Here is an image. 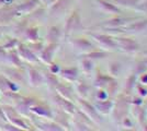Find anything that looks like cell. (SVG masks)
I'll list each match as a JSON object with an SVG mask.
<instances>
[{
    "label": "cell",
    "mask_w": 147,
    "mask_h": 131,
    "mask_svg": "<svg viewBox=\"0 0 147 131\" xmlns=\"http://www.w3.org/2000/svg\"><path fill=\"white\" fill-rule=\"evenodd\" d=\"M81 27V22H80V17L77 12H74V14L68 19L67 24H66V31L70 32L74 30H77Z\"/></svg>",
    "instance_id": "cell-9"
},
{
    "label": "cell",
    "mask_w": 147,
    "mask_h": 131,
    "mask_svg": "<svg viewBox=\"0 0 147 131\" xmlns=\"http://www.w3.org/2000/svg\"><path fill=\"white\" fill-rule=\"evenodd\" d=\"M97 98H98V100H107L108 98V93L105 91H103V90H99L98 92H97Z\"/></svg>",
    "instance_id": "cell-20"
},
{
    "label": "cell",
    "mask_w": 147,
    "mask_h": 131,
    "mask_svg": "<svg viewBox=\"0 0 147 131\" xmlns=\"http://www.w3.org/2000/svg\"><path fill=\"white\" fill-rule=\"evenodd\" d=\"M61 73L64 75H66L67 78H69L70 80H75L77 78V71H76V69H66Z\"/></svg>",
    "instance_id": "cell-17"
},
{
    "label": "cell",
    "mask_w": 147,
    "mask_h": 131,
    "mask_svg": "<svg viewBox=\"0 0 147 131\" xmlns=\"http://www.w3.org/2000/svg\"><path fill=\"white\" fill-rule=\"evenodd\" d=\"M108 56V53L105 51H99V50H96V51H91L87 55V58L89 59H103Z\"/></svg>",
    "instance_id": "cell-14"
},
{
    "label": "cell",
    "mask_w": 147,
    "mask_h": 131,
    "mask_svg": "<svg viewBox=\"0 0 147 131\" xmlns=\"http://www.w3.org/2000/svg\"><path fill=\"white\" fill-rule=\"evenodd\" d=\"M131 21H135L134 18H122V17H117L113 19L107 20L102 22L101 24H99V27H102L105 30H110V29H121L122 26L126 25Z\"/></svg>",
    "instance_id": "cell-3"
},
{
    "label": "cell",
    "mask_w": 147,
    "mask_h": 131,
    "mask_svg": "<svg viewBox=\"0 0 147 131\" xmlns=\"http://www.w3.org/2000/svg\"><path fill=\"white\" fill-rule=\"evenodd\" d=\"M109 71L112 75H119L122 71V65L117 61H113L109 67Z\"/></svg>",
    "instance_id": "cell-13"
},
{
    "label": "cell",
    "mask_w": 147,
    "mask_h": 131,
    "mask_svg": "<svg viewBox=\"0 0 147 131\" xmlns=\"http://www.w3.org/2000/svg\"><path fill=\"white\" fill-rule=\"evenodd\" d=\"M81 68L85 72H91V70L93 69V63L91 61V59L89 58H85L81 60Z\"/></svg>",
    "instance_id": "cell-15"
},
{
    "label": "cell",
    "mask_w": 147,
    "mask_h": 131,
    "mask_svg": "<svg viewBox=\"0 0 147 131\" xmlns=\"http://www.w3.org/2000/svg\"><path fill=\"white\" fill-rule=\"evenodd\" d=\"M142 81L147 84V74H144V76L142 78Z\"/></svg>",
    "instance_id": "cell-24"
},
{
    "label": "cell",
    "mask_w": 147,
    "mask_h": 131,
    "mask_svg": "<svg viewBox=\"0 0 147 131\" xmlns=\"http://www.w3.org/2000/svg\"><path fill=\"white\" fill-rule=\"evenodd\" d=\"M124 30L126 32H132V33H142L144 31H147V19L140 20L137 22H132L126 25Z\"/></svg>",
    "instance_id": "cell-6"
},
{
    "label": "cell",
    "mask_w": 147,
    "mask_h": 131,
    "mask_svg": "<svg viewBox=\"0 0 147 131\" xmlns=\"http://www.w3.org/2000/svg\"><path fill=\"white\" fill-rule=\"evenodd\" d=\"M136 10H138V11H145V12H147V1H145V2H140V5L137 6V8H136Z\"/></svg>",
    "instance_id": "cell-22"
},
{
    "label": "cell",
    "mask_w": 147,
    "mask_h": 131,
    "mask_svg": "<svg viewBox=\"0 0 147 131\" xmlns=\"http://www.w3.org/2000/svg\"><path fill=\"white\" fill-rule=\"evenodd\" d=\"M97 5L99 6V8L101 10H103L104 12L108 13H119L120 12V9L119 7L111 3L107 0H97Z\"/></svg>",
    "instance_id": "cell-8"
},
{
    "label": "cell",
    "mask_w": 147,
    "mask_h": 131,
    "mask_svg": "<svg viewBox=\"0 0 147 131\" xmlns=\"http://www.w3.org/2000/svg\"><path fill=\"white\" fill-rule=\"evenodd\" d=\"M115 42H117V48H120L125 53L134 54V53L140 50L138 43L129 37H117L115 38Z\"/></svg>",
    "instance_id": "cell-2"
},
{
    "label": "cell",
    "mask_w": 147,
    "mask_h": 131,
    "mask_svg": "<svg viewBox=\"0 0 147 131\" xmlns=\"http://www.w3.org/2000/svg\"><path fill=\"white\" fill-rule=\"evenodd\" d=\"M75 46L77 47V48H79V49H82V50H89L93 48L94 46H93V44L91 42H89L88 39L86 38H77L75 42Z\"/></svg>",
    "instance_id": "cell-10"
},
{
    "label": "cell",
    "mask_w": 147,
    "mask_h": 131,
    "mask_svg": "<svg viewBox=\"0 0 147 131\" xmlns=\"http://www.w3.org/2000/svg\"><path fill=\"white\" fill-rule=\"evenodd\" d=\"M137 90L140 91V94H141V95H146L147 94V91L145 90V88H144V90H142V88H140V86H138L137 87Z\"/></svg>",
    "instance_id": "cell-23"
},
{
    "label": "cell",
    "mask_w": 147,
    "mask_h": 131,
    "mask_svg": "<svg viewBox=\"0 0 147 131\" xmlns=\"http://www.w3.org/2000/svg\"><path fill=\"white\" fill-rule=\"evenodd\" d=\"M111 81H113V79H112L111 76L100 73V74L97 75V79H96V85H97V86H105V85H108Z\"/></svg>",
    "instance_id": "cell-12"
},
{
    "label": "cell",
    "mask_w": 147,
    "mask_h": 131,
    "mask_svg": "<svg viewBox=\"0 0 147 131\" xmlns=\"http://www.w3.org/2000/svg\"><path fill=\"white\" fill-rule=\"evenodd\" d=\"M113 106H114V103L109 100H98L96 103V109L99 112V114H102V115L110 114L113 109Z\"/></svg>",
    "instance_id": "cell-7"
},
{
    "label": "cell",
    "mask_w": 147,
    "mask_h": 131,
    "mask_svg": "<svg viewBox=\"0 0 147 131\" xmlns=\"http://www.w3.org/2000/svg\"><path fill=\"white\" fill-rule=\"evenodd\" d=\"M144 54H145V55H147V50H146V51H144Z\"/></svg>",
    "instance_id": "cell-25"
},
{
    "label": "cell",
    "mask_w": 147,
    "mask_h": 131,
    "mask_svg": "<svg viewBox=\"0 0 147 131\" xmlns=\"http://www.w3.org/2000/svg\"><path fill=\"white\" fill-rule=\"evenodd\" d=\"M79 103H80V105L82 106V109L85 110V112L90 117V119L97 121V122H100V121H101V116H100V114H99L98 110L96 109V107H93L92 105H90V104L85 100H79Z\"/></svg>",
    "instance_id": "cell-5"
},
{
    "label": "cell",
    "mask_w": 147,
    "mask_h": 131,
    "mask_svg": "<svg viewBox=\"0 0 147 131\" xmlns=\"http://www.w3.org/2000/svg\"><path fill=\"white\" fill-rule=\"evenodd\" d=\"M53 46H51L49 48H47V50L44 53L43 57L45 58V60H47V61H49V59H51V57H52V54H53V48H52Z\"/></svg>",
    "instance_id": "cell-21"
},
{
    "label": "cell",
    "mask_w": 147,
    "mask_h": 131,
    "mask_svg": "<svg viewBox=\"0 0 147 131\" xmlns=\"http://www.w3.org/2000/svg\"><path fill=\"white\" fill-rule=\"evenodd\" d=\"M91 36L97 43L100 44L102 47L107 49H117V48L115 39L109 36L108 34H91Z\"/></svg>",
    "instance_id": "cell-4"
},
{
    "label": "cell",
    "mask_w": 147,
    "mask_h": 131,
    "mask_svg": "<svg viewBox=\"0 0 147 131\" xmlns=\"http://www.w3.org/2000/svg\"><path fill=\"white\" fill-rule=\"evenodd\" d=\"M49 37L52 38V39H57V38L59 37V30L57 29V27H52L51 29V31H49Z\"/></svg>",
    "instance_id": "cell-19"
},
{
    "label": "cell",
    "mask_w": 147,
    "mask_h": 131,
    "mask_svg": "<svg viewBox=\"0 0 147 131\" xmlns=\"http://www.w3.org/2000/svg\"><path fill=\"white\" fill-rule=\"evenodd\" d=\"M135 85H136V73L129 75L127 81H126V87H127V90H133L135 87Z\"/></svg>",
    "instance_id": "cell-16"
},
{
    "label": "cell",
    "mask_w": 147,
    "mask_h": 131,
    "mask_svg": "<svg viewBox=\"0 0 147 131\" xmlns=\"http://www.w3.org/2000/svg\"><path fill=\"white\" fill-rule=\"evenodd\" d=\"M129 98L125 95H120L119 98L117 100V104H115V107L113 106V116L115 119H119V120H122L125 115H126V110L129 108Z\"/></svg>",
    "instance_id": "cell-1"
},
{
    "label": "cell",
    "mask_w": 147,
    "mask_h": 131,
    "mask_svg": "<svg viewBox=\"0 0 147 131\" xmlns=\"http://www.w3.org/2000/svg\"><path fill=\"white\" fill-rule=\"evenodd\" d=\"M114 2L117 6L124 7V8H129V9H136L140 5L141 0H114Z\"/></svg>",
    "instance_id": "cell-11"
},
{
    "label": "cell",
    "mask_w": 147,
    "mask_h": 131,
    "mask_svg": "<svg viewBox=\"0 0 147 131\" xmlns=\"http://www.w3.org/2000/svg\"><path fill=\"white\" fill-rule=\"evenodd\" d=\"M89 90H90V87H89V85L86 84L85 82H81L79 85H78V92H79L81 95H84V96L88 95Z\"/></svg>",
    "instance_id": "cell-18"
}]
</instances>
